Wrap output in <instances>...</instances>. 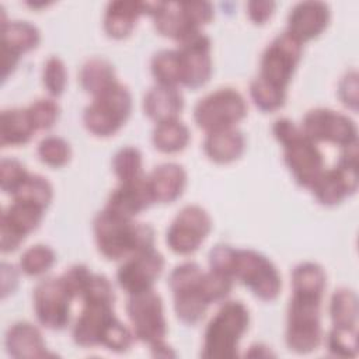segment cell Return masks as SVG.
Masks as SVG:
<instances>
[{
    "label": "cell",
    "instance_id": "10",
    "mask_svg": "<svg viewBox=\"0 0 359 359\" xmlns=\"http://www.w3.org/2000/svg\"><path fill=\"white\" fill-rule=\"evenodd\" d=\"M300 129L314 143L327 142L341 147L358 143L355 122L349 116L328 108L309 111L302 121Z\"/></svg>",
    "mask_w": 359,
    "mask_h": 359
},
{
    "label": "cell",
    "instance_id": "37",
    "mask_svg": "<svg viewBox=\"0 0 359 359\" xmlns=\"http://www.w3.org/2000/svg\"><path fill=\"white\" fill-rule=\"evenodd\" d=\"M231 278L217 273L215 271L203 272L199 283H198V293L205 300L206 304L217 303L224 300L233 287Z\"/></svg>",
    "mask_w": 359,
    "mask_h": 359
},
{
    "label": "cell",
    "instance_id": "31",
    "mask_svg": "<svg viewBox=\"0 0 359 359\" xmlns=\"http://www.w3.org/2000/svg\"><path fill=\"white\" fill-rule=\"evenodd\" d=\"M330 317L334 327H353L358 324V297L353 290L341 287L330 302Z\"/></svg>",
    "mask_w": 359,
    "mask_h": 359
},
{
    "label": "cell",
    "instance_id": "2",
    "mask_svg": "<svg viewBox=\"0 0 359 359\" xmlns=\"http://www.w3.org/2000/svg\"><path fill=\"white\" fill-rule=\"evenodd\" d=\"M250 324L248 309L241 302H226L209 321L202 344V358L233 359Z\"/></svg>",
    "mask_w": 359,
    "mask_h": 359
},
{
    "label": "cell",
    "instance_id": "44",
    "mask_svg": "<svg viewBox=\"0 0 359 359\" xmlns=\"http://www.w3.org/2000/svg\"><path fill=\"white\" fill-rule=\"evenodd\" d=\"M27 111L36 130L52 128L59 116V105L50 98L36 100L27 108Z\"/></svg>",
    "mask_w": 359,
    "mask_h": 359
},
{
    "label": "cell",
    "instance_id": "23",
    "mask_svg": "<svg viewBox=\"0 0 359 359\" xmlns=\"http://www.w3.org/2000/svg\"><path fill=\"white\" fill-rule=\"evenodd\" d=\"M182 108L184 98L178 87L156 84L143 98V111L156 123L178 119Z\"/></svg>",
    "mask_w": 359,
    "mask_h": 359
},
{
    "label": "cell",
    "instance_id": "38",
    "mask_svg": "<svg viewBox=\"0 0 359 359\" xmlns=\"http://www.w3.org/2000/svg\"><path fill=\"white\" fill-rule=\"evenodd\" d=\"M327 349L338 358H353L358 353V332L353 327H334L327 335Z\"/></svg>",
    "mask_w": 359,
    "mask_h": 359
},
{
    "label": "cell",
    "instance_id": "13",
    "mask_svg": "<svg viewBox=\"0 0 359 359\" xmlns=\"http://www.w3.org/2000/svg\"><path fill=\"white\" fill-rule=\"evenodd\" d=\"M283 147V158L297 185L311 188L324 168V157L317 143L310 140L302 129L280 143Z\"/></svg>",
    "mask_w": 359,
    "mask_h": 359
},
{
    "label": "cell",
    "instance_id": "14",
    "mask_svg": "<svg viewBox=\"0 0 359 359\" xmlns=\"http://www.w3.org/2000/svg\"><path fill=\"white\" fill-rule=\"evenodd\" d=\"M210 49V39L202 31L178 42L182 86L195 90L209 81L212 74Z\"/></svg>",
    "mask_w": 359,
    "mask_h": 359
},
{
    "label": "cell",
    "instance_id": "29",
    "mask_svg": "<svg viewBox=\"0 0 359 359\" xmlns=\"http://www.w3.org/2000/svg\"><path fill=\"white\" fill-rule=\"evenodd\" d=\"M191 135L185 123L178 119L157 123L153 130V144L161 153H178L187 147Z\"/></svg>",
    "mask_w": 359,
    "mask_h": 359
},
{
    "label": "cell",
    "instance_id": "45",
    "mask_svg": "<svg viewBox=\"0 0 359 359\" xmlns=\"http://www.w3.org/2000/svg\"><path fill=\"white\" fill-rule=\"evenodd\" d=\"M28 171L24 164L15 158H3L0 163V184L7 194H14L27 180Z\"/></svg>",
    "mask_w": 359,
    "mask_h": 359
},
{
    "label": "cell",
    "instance_id": "32",
    "mask_svg": "<svg viewBox=\"0 0 359 359\" xmlns=\"http://www.w3.org/2000/svg\"><path fill=\"white\" fill-rule=\"evenodd\" d=\"M151 74L157 84L178 87L181 84V63L178 50L164 49L157 52L151 59Z\"/></svg>",
    "mask_w": 359,
    "mask_h": 359
},
{
    "label": "cell",
    "instance_id": "40",
    "mask_svg": "<svg viewBox=\"0 0 359 359\" xmlns=\"http://www.w3.org/2000/svg\"><path fill=\"white\" fill-rule=\"evenodd\" d=\"M112 170L121 182L135 180L142 174V153L132 146L119 149L112 158Z\"/></svg>",
    "mask_w": 359,
    "mask_h": 359
},
{
    "label": "cell",
    "instance_id": "51",
    "mask_svg": "<svg viewBox=\"0 0 359 359\" xmlns=\"http://www.w3.org/2000/svg\"><path fill=\"white\" fill-rule=\"evenodd\" d=\"M18 283V275L13 265L3 262L1 264V296L6 297L7 294L13 293Z\"/></svg>",
    "mask_w": 359,
    "mask_h": 359
},
{
    "label": "cell",
    "instance_id": "34",
    "mask_svg": "<svg viewBox=\"0 0 359 359\" xmlns=\"http://www.w3.org/2000/svg\"><path fill=\"white\" fill-rule=\"evenodd\" d=\"M209 304L199 296L198 289L174 294V310L177 317L188 325H196L205 317Z\"/></svg>",
    "mask_w": 359,
    "mask_h": 359
},
{
    "label": "cell",
    "instance_id": "43",
    "mask_svg": "<svg viewBox=\"0 0 359 359\" xmlns=\"http://www.w3.org/2000/svg\"><path fill=\"white\" fill-rule=\"evenodd\" d=\"M83 303H104L112 304L115 302V294L111 282L104 275L91 273L81 296Z\"/></svg>",
    "mask_w": 359,
    "mask_h": 359
},
{
    "label": "cell",
    "instance_id": "4",
    "mask_svg": "<svg viewBox=\"0 0 359 359\" xmlns=\"http://www.w3.org/2000/svg\"><path fill=\"white\" fill-rule=\"evenodd\" d=\"M132 111V95L129 90L116 83L102 94L94 97L84 109L83 122L94 136L108 137L115 135L128 121Z\"/></svg>",
    "mask_w": 359,
    "mask_h": 359
},
{
    "label": "cell",
    "instance_id": "39",
    "mask_svg": "<svg viewBox=\"0 0 359 359\" xmlns=\"http://www.w3.org/2000/svg\"><path fill=\"white\" fill-rule=\"evenodd\" d=\"M36 153L42 163L53 168H60L66 165L72 156L69 143L59 136L43 137L38 144Z\"/></svg>",
    "mask_w": 359,
    "mask_h": 359
},
{
    "label": "cell",
    "instance_id": "33",
    "mask_svg": "<svg viewBox=\"0 0 359 359\" xmlns=\"http://www.w3.org/2000/svg\"><path fill=\"white\" fill-rule=\"evenodd\" d=\"M53 189L49 181L41 175L29 174L21 187L13 194L14 201H22L46 209L52 201Z\"/></svg>",
    "mask_w": 359,
    "mask_h": 359
},
{
    "label": "cell",
    "instance_id": "3",
    "mask_svg": "<svg viewBox=\"0 0 359 359\" xmlns=\"http://www.w3.org/2000/svg\"><path fill=\"white\" fill-rule=\"evenodd\" d=\"M321 296L293 292L287 307L286 345L296 353H310L323 338Z\"/></svg>",
    "mask_w": 359,
    "mask_h": 359
},
{
    "label": "cell",
    "instance_id": "22",
    "mask_svg": "<svg viewBox=\"0 0 359 359\" xmlns=\"http://www.w3.org/2000/svg\"><path fill=\"white\" fill-rule=\"evenodd\" d=\"M6 348L11 356L20 359L50 356L41 331L27 321H18L8 328L6 334Z\"/></svg>",
    "mask_w": 359,
    "mask_h": 359
},
{
    "label": "cell",
    "instance_id": "24",
    "mask_svg": "<svg viewBox=\"0 0 359 359\" xmlns=\"http://www.w3.org/2000/svg\"><path fill=\"white\" fill-rule=\"evenodd\" d=\"M154 202L171 203L178 199L187 184L185 170L177 163H164L147 175Z\"/></svg>",
    "mask_w": 359,
    "mask_h": 359
},
{
    "label": "cell",
    "instance_id": "21",
    "mask_svg": "<svg viewBox=\"0 0 359 359\" xmlns=\"http://www.w3.org/2000/svg\"><path fill=\"white\" fill-rule=\"evenodd\" d=\"M143 8L144 14L153 17L156 31L165 38L175 39L177 43L201 31L188 20L181 1L143 3Z\"/></svg>",
    "mask_w": 359,
    "mask_h": 359
},
{
    "label": "cell",
    "instance_id": "41",
    "mask_svg": "<svg viewBox=\"0 0 359 359\" xmlns=\"http://www.w3.org/2000/svg\"><path fill=\"white\" fill-rule=\"evenodd\" d=\"M202 275L203 271L196 262H184L171 271L168 276V286L172 294L195 290L198 289V283Z\"/></svg>",
    "mask_w": 359,
    "mask_h": 359
},
{
    "label": "cell",
    "instance_id": "5",
    "mask_svg": "<svg viewBox=\"0 0 359 359\" xmlns=\"http://www.w3.org/2000/svg\"><path fill=\"white\" fill-rule=\"evenodd\" d=\"M358 189V143L344 147L338 164L324 170L310 191L324 206H335Z\"/></svg>",
    "mask_w": 359,
    "mask_h": 359
},
{
    "label": "cell",
    "instance_id": "9",
    "mask_svg": "<svg viewBox=\"0 0 359 359\" xmlns=\"http://www.w3.org/2000/svg\"><path fill=\"white\" fill-rule=\"evenodd\" d=\"M302 50L303 43L287 31L276 35L261 56L258 77L286 90L302 59Z\"/></svg>",
    "mask_w": 359,
    "mask_h": 359
},
{
    "label": "cell",
    "instance_id": "36",
    "mask_svg": "<svg viewBox=\"0 0 359 359\" xmlns=\"http://www.w3.org/2000/svg\"><path fill=\"white\" fill-rule=\"evenodd\" d=\"M56 262L55 251L43 244L27 248L20 258V268L28 276H39L48 272Z\"/></svg>",
    "mask_w": 359,
    "mask_h": 359
},
{
    "label": "cell",
    "instance_id": "47",
    "mask_svg": "<svg viewBox=\"0 0 359 359\" xmlns=\"http://www.w3.org/2000/svg\"><path fill=\"white\" fill-rule=\"evenodd\" d=\"M91 276V272L90 269L86 266V265H81V264H77V265H73L70 266L62 276V282L63 285L66 286V289L69 290V293L74 297H80L88 279Z\"/></svg>",
    "mask_w": 359,
    "mask_h": 359
},
{
    "label": "cell",
    "instance_id": "48",
    "mask_svg": "<svg viewBox=\"0 0 359 359\" xmlns=\"http://www.w3.org/2000/svg\"><path fill=\"white\" fill-rule=\"evenodd\" d=\"M188 20L201 29L213 20V6L208 1H181Z\"/></svg>",
    "mask_w": 359,
    "mask_h": 359
},
{
    "label": "cell",
    "instance_id": "27",
    "mask_svg": "<svg viewBox=\"0 0 359 359\" xmlns=\"http://www.w3.org/2000/svg\"><path fill=\"white\" fill-rule=\"evenodd\" d=\"M36 132L31 122L27 108L4 109L0 116V144L7 146H22L31 140Z\"/></svg>",
    "mask_w": 359,
    "mask_h": 359
},
{
    "label": "cell",
    "instance_id": "25",
    "mask_svg": "<svg viewBox=\"0 0 359 359\" xmlns=\"http://www.w3.org/2000/svg\"><path fill=\"white\" fill-rule=\"evenodd\" d=\"M244 136L234 128L208 132L203 140V151L209 160L217 164H229L241 157Z\"/></svg>",
    "mask_w": 359,
    "mask_h": 359
},
{
    "label": "cell",
    "instance_id": "49",
    "mask_svg": "<svg viewBox=\"0 0 359 359\" xmlns=\"http://www.w3.org/2000/svg\"><path fill=\"white\" fill-rule=\"evenodd\" d=\"M358 73L355 70L348 72L338 86V97L341 102L352 111L358 108Z\"/></svg>",
    "mask_w": 359,
    "mask_h": 359
},
{
    "label": "cell",
    "instance_id": "7",
    "mask_svg": "<svg viewBox=\"0 0 359 359\" xmlns=\"http://www.w3.org/2000/svg\"><path fill=\"white\" fill-rule=\"evenodd\" d=\"M233 278L265 302L275 300L282 289V279L276 266L254 250H237Z\"/></svg>",
    "mask_w": 359,
    "mask_h": 359
},
{
    "label": "cell",
    "instance_id": "11",
    "mask_svg": "<svg viewBox=\"0 0 359 359\" xmlns=\"http://www.w3.org/2000/svg\"><path fill=\"white\" fill-rule=\"evenodd\" d=\"M212 230L209 213L198 205L184 206L167 230L165 241L170 250L180 255L195 252Z\"/></svg>",
    "mask_w": 359,
    "mask_h": 359
},
{
    "label": "cell",
    "instance_id": "6",
    "mask_svg": "<svg viewBox=\"0 0 359 359\" xmlns=\"http://www.w3.org/2000/svg\"><path fill=\"white\" fill-rule=\"evenodd\" d=\"M245 115V100L233 88H219L208 94L198 101L194 109L195 123L206 133L234 128Z\"/></svg>",
    "mask_w": 359,
    "mask_h": 359
},
{
    "label": "cell",
    "instance_id": "19",
    "mask_svg": "<svg viewBox=\"0 0 359 359\" xmlns=\"http://www.w3.org/2000/svg\"><path fill=\"white\" fill-rule=\"evenodd\" d=\"M116 320L112 304L84 303V307L73 327V339L79 346H98L109 328Z\"/></svg>",
    "mask_w": 359,
    "mask_h": 359
},
{
    "label": "cell",
    "instance_id": "15",
    "mask_svg": "<svg viewBox=\"0 0 359 359\" xmlns=\"http://www.w3.org/2000/svg\"><path fill=\"white\" fill-rule=\"evenodd\" d=\"M164 269V258L154 248L135 254L123 261L116 272V280L128 294L153 289Z\"/></svg>",
    "mask_w": 359,
    "mask_h": 359
},
{
    "label": "cell",
    "instance_id": "18",
    "mask_svg": "<svg viewBox=\"0 0 359 359\" xmlns=\"http://www.w3.org/2000/svg\"><path fill=\"white\" fill-rule=\"evenodd\" d=\"M154 202L149 180L140 175L135 180L121 182L107 201L105 210L125 219H135L139 213L147 209Z\"/></svg>",
    "mask_w": 359,
    "mask_h": 359
},
{
    "label": "cell",
    "instance_id": "8",
    "mask_svg": "<svg viewBox=\"0 0 359 359\" xmlns=\"http://www.w3.org/2000/svg\"><path fill=\"white\" fill-rule=\"evenodd\" d=\"M126 313L136 339L150 346L164 341L167 335L164 306L160 294L154 289L129 294Z\"/></svg>",
    "mask_w": 359,
    "mask_h": 359
},
{
    "label": "cell",
    "instance_id": "42",
    "mask_svg": "<svg viewBox=\"0 0 359 359\" xmlns=\"http://www.w3.org/2000/svg\"><path fill=\"white\" fill-rule=\"evenodd\" d=\"M42 81L49 95L59 97L63 94L67 84V72L62 59L52 56L45 62Z\"/></svg>",
    "mask_w": 359,
    "mask_h": 359
},
{
    "label": "cell",
    "instance_id": "26",
    "mask_svg": "<svg viewBox=\"0 0 359 359\" xmlns=\"http://www.w3.org/2000/svg\"><path fill=\"white\" fill-rule=\"evenodd\" d=\"M144 14L143 1H111L104 15V29L114 39H123L135 29L137 18Z\"/></svg>",
    "mask_w": 359,
    "mask_h": 359
},
{
    "label": "cell",
    "instance_id": "1",
    "mask_svg": "<svg viewBox=\"0 0 359 359\" xmlns=\"http://www.w3.org/2000/svg\"><path fill=\"white\" fill-rule=\"evenodd\" d=\"M97 248L107 259H126L154 248V230L150 224L119 217L101 210L93 222Z\"/></svg>",
    "mask_w": 359,
    "mask_h": 359
},
{
    "label": "cell",
    "instance_id": "46",
    "mask_svg": "<svg viewBox=\"0 0 359 359\" xmlns=\"http://www.w3.org/2000/svg\"><path fill=\"white\" fill-rule=\"evenodd\" d=\"M236 252L233 247L227 244H217L209 251V268L210 271H215L217 273L226 275L231 279L233 271H234V262H236Z\"/></svg>",
    "mask_w": 359,
    "mask_h": 359
},
{
    "label": "cell",
    "instance_id": "20",
    "mask_svg": "<svg viewBox=\"0 0 359 359\" xmlns=\"http://www.w3.org/2000/svg\"><path fill=\"white\" fill-rule=\"evenodd\" d=\"M330 8L323 1L297 3L287 17V32L302 43L321 35L330 22Z\"/></svg>",
    "mask_w": 359,
    "mask_h": 359
},
{
    "label": "cell",
    "instance_id": "35",
    "mask_svg": "<svg viewBox=\"0 0 359 359\" xmlns=\"http://www.w3.org/2000/svg\"><path fill=\"white\" fill-rule=\"evenodd\" d=\"M250 95L255 107L264 112L278 111L286 101V90L278 88L259 77L250 83Z\"/></svg>",
    "mask_w": 359,
    "mask_h": 359
},
{
    "label": "cell",
    "instance_id": "17",
    "mask_svg": "<svg viewBox=\"0 0 359 359\" xmlns=\"http://www.w3.org/2000/svg\"><path fill=\"white\" fill-rule=\"evenodd\" d=\"M39 31L28 21H1L3 80L15 69L20 56L38 46Z\"/></svg>",
    "mask_w": 359,
    "mask_h": 359
},
{
    "label": "cell",
    "instance_id": "50",
    "mask_svg": "<svg viewBox=\"0 0 359 359\" xmlns=\"http://www.w3.org/2000/svg\"><path fill=\"white\" fill-rule=\"evenodd\" d=\"M275 10V3L273 1H264V0H254L247 3V14L250 20L254 24H265L272 13Z\"/></svg>",
    "mask_w": 359,
    "mask_h": 359
},
{
    "label": "cell",
    "instance_id": "30",
    "mask_svg": "<svg viewBox=\"0 0 359 359\" xmlns=\"http://www.w3.org/2000/svg\"><path fill=\"white\" fill-rule=\"evenodd\" d=\"M327 275L323 266L316 262H302L292 272V290L314 296L324 294Z\"/></svg>",
    "mask_w": 359,
    "mask_h": 359
},
{
    "label": "cell",
    "instance_id": "16",
    "mask_svg": "<svg viewBox=\"0 0 359 359\" xmlns=\"http://www.w3.org/2000/svg\"><path fill=\"white\" fill-rule=\"evenodd\" d=\"M43 210L28 202L14 201L1 215L0 245L3 252L15 251L25 237L32 233L43 217Z\"/></svg>",
    "mask_w": 359,
    "mask_h": 359
},
{
    "label": "cell",
    "instance_id": "12",
    "mask_svg": "<svg viewBox=\"0 0 359 359\" xmlns=\"http://www.w3.org/2000/svg\"><path fill=\"white\" fill-rule=\"evenodd\" d=\"M34 310L41 325L48 330H63L70 320L73 296L60 278H45L34 289Z\"/></svg>",
    "mask_w": 359,
    "mask_h": 359
},
{
    "label": "cell",
    "instance_id": "28",
    "mask_svg": "<svg viewBox=\"0 0 359 359\" xmlns=\"http://www.w3.org/2000/svg\"><path fill=\"white\" fill-rule=\"evenodd\" d=\"M79 80L81 87L94 97L118 83L114 66L102 57L88 59L80 69Z\"/></svg>",
    "mask_w": 359,
    "mask_h": 359
}]
</instances>
